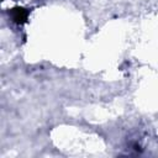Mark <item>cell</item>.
<instances>
[{
    "label": "cell",
    "instance_id": "obj_1",
    "mask_svg": "<svg viewBox=\"0 0 158 158\" xmlns=\"http://www.w3.org/2000/svg\"><path fill=\"white\" fill-rule=\"evenodd\" d=\"M9 15L11 17V20L17 23V25H22L27 21V17H28V11L23 7H14L9 11Z\"/></svg>",
    "mask_w": 158,
    "mask_h": 158
}]
</instances>
